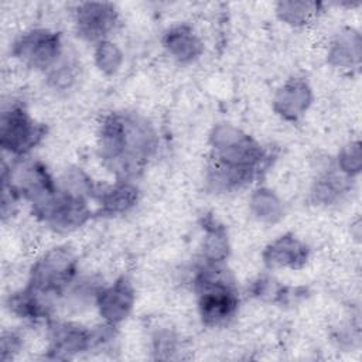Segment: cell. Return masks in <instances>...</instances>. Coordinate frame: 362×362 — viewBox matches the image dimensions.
Masks as SVG:
<instances>
[{"mask_svg": "<svg viewBox=\"0 0 362 362\" xmlns=\"http://www.w3.org/2000/svg\"><path fill=\"white\" fill-rule=\"evenodd\" d=\"M98 156L116 180H133L144 171L158 150V134L143 115L115 110L98 126Z\"/></svg>", "mask_w": 362, "mask_h": 362, "instance_id": "obj_1", "label": "cell"}, {"mask_svg": "<svg viewBox=\"0 0 362 362\" xmlns=\"http://www.w3.org/2000/svg\"><path fill=\"white\" fill-rule=\"evenodd\" d=\"M191 286L199 321L206 328L226 327L238 315L240 296L225 263L202 260L192 273Z\"/></svg>", "mask_w": 362, "mask_h": 362, "instance_id": "obj_2", "label": "cell"}, {"mask_svg": "<svg viewBox=\"0 0 362 362\" xmlns=\"http://www.w3.org/2000/svg\"><path fill=\"white\" fill-rule=\"evenodd\" d=\"M78 276L79 263L74 250L68 246H54L34 260L24 288L51 321L54 311Z\"/></svg>", "mask_w": 362, "mask_h": 362, "instance_id": "obj_3", "label": "cell"}, {"mask_svg": "<svg viewBox=\"0 0 362 362\" xmlns=\"http://www.w3.org/2000/svg\"><path fill=\"white\" fill-rule=\"evenodd\" d=\"M209 160L222 165L259 175L267 160L263 146L230 123H218L209 133Z\"/></svg>", "mask_w": 362, "mask_h": 362, "instance_id": "obj_4", "label": "cell"}, {"mask_svg": "<svg viewBox=\"0 0 362 362\" xmlns=\"http://www.w3.org/2000/svg\"><path fill=\"white\" fill-rule=\"evenodd\" d=\"M93 199L61 187L57 181V188L42 199L30 205L33 216L52 229L54 232L66 233L85 225L93 209Z\"/></svg>", "mask_w": 362, "mask_h": 362, "instance_id": "obj_5", "label": "cell"}, {"mask_svg": "<svg viewBox=\"0 0 362 362\" xmlns=\"http://www.w3.org/2000/svg\"><path fill=\"white\" fill-rule=\"evenodd\" d=\"M47 127L37 122L21 102L3 105L0 113V147L10 158H24L44 140Z\"/></svg>", "mask_w": 362, "mask_h": 362, "instance_id": "obj_6", "label": "cell"}, {"mask_svg": "<svg viewBox=\"0 0 362 362\" xmlns=\"http://www.w3.org/2000/svg\"><path fill=\"white\" fill-rule=\"evenodd\" d=\"M11 57L23 66L48 72L66 52L62 35L47 27H33L24 30L11 42Z\"/></svg>", "mask_w": 362, "mask_h": 362, "instance_id": "obj_7", "label": "cell"}, {"mask_svg": "<svg viewBox=\"0 0 362 362\" xmlns=\"http://www.w3.org/2000/svg\"><path fill=\"white\" fill-rule=\"evenodd\" d=\"M76 35L90 44L110 38L117 23L119 10L109 1H82L72 11Z\"/></svg>", "mask_w": 362, "mask_h": 362, "instance_id": "obj_8", "label": "cell"}, {"mask_svg": "<svg viewBox=\"0 0 362 362\" xmlns=\"http://www.w3.org/2000/svg\"><path fill=\"white\" fill-rule=\"evenodd\" d=\"M92 349V328L75 321H49L47 358L57 361L74 359Z\"/></svg>", "mask_w": 362, "mask_h": 362, "instance_id": "obj_9", "label": "cell"}, {"mask_svg": "<svg viewBox=\"0 0 362 362\" xmlns=\"http://www.w3.org/2000/svg\"><path fill=\"white\" fill-rule=\"evenodd\" d=\"M134 304L136 290L133 283L126 276H119L100 287L93 307L102 322L119 327L130 317Z\"/></svg>", "mask_w": 362, "mask_h": 362, "instance_id": "obj_10", "label": "cell"}, {"mask_svg": "<svg viewBox=\"0 0 362 362\" xmlns=\"http://www.w3.org/2000/svg\"><path fill=\"white\" fill-rule=\"evenodd\" d=\"M310 246L293 232H286L270 240L263 252V264L270 270H298L310 259Z\"/></svg>", "mask_w": 362, "mask_h": 362, "instance_id": "obj_11", "label": "cell"}, {"mask_svg": "<svg viewBox=\"0 0 362 362\" xmlns=\"http://www.w3.org/2000/svg\"><path fill=\"white\" fill-rule=\"evenodd\" d=\"M165 54L178 65H191L204 55V40L188 23H175L161 35Z\"/></svg>", "mask_w": 362, "mask_h": 362, "instance_id": "obj_12", "label": "cell"}, {"mask_svg": "<svg viewBox=\"0 0 362 362\" xmlns=\"http://www.w3.org/2000/svg\"><path fill=\"white\" fill-rule=\"evenodd\" d=\"M314 93L304 78H290L274 92L272 106L274 113L286 122H298L311 107Z\"/></svg>", "mask_w": 362, "mask_h": 362, "instance_id": "obj_13", "label": "cell"}, {"mask_svg": "<svg viewBox=\"0 0 362 362\" xmlns=\"http://www.w3.org/2000/svg\"><path fill=\"white\" fill-rule=\"evenodd\" d=\"M140 199V189L133 180H116L113 184L98 188L95 202L98 214L103 216H119L132 211Z\"/></svg>", "mask_w": 362, "mask_h": 362, "instance_id": "obj_14", "label": "cell"}, {"mask_svg": "<svg viewBox=\"0 0 362 362\" xmlns=\"http://www.w3.org/2000/svg\"><path fill=\"white\" fill-rule=\"evenodd\" d=\"M352 178L341 173L335 164L329 165L321 171L313 182L311 199L315 205L331 206L344 199V197L351 191Z\"/></svg>", "mask_w": 362, "mask_h": 362, "instance_id": "obj_15", "label": "cell"}, {"mask_svg": "<svg viewBox=\"0 0 362 362\" xmlns=\"http://www.w3.org/2000/svg\"><path fill=\"white\" fill-rule=\"evenodd\" d=\"M327 61L341 71L358 69L361 62V35L352 28L339 31L329 42Z\"/></svg>", "mask_w": 362, "mask_h": 362, "instance_id": "obj_16", "label": "cell"}, {"mask_svg": "<svg viewBox=\"0 0 362 362\" xmlns=\"http://www.w3.org/2000/svg\"><path fill=\"white\" fill-rule=\"evenodd\" d=\"M247 204L252 218L264 225L279 223L286 214V205L280 195L267 187L253 189Z\"/></svg>", "mask_w": 362, "mask_h": 362, "instance_id": "obj_17", "label": "cell"}, {"mask_svg": "<svg viewBox=\"0 0 362 362\" xmlns=\"http://www.w3.org/2000/svg\"><path fill=\"white\" fill-rule=\"evenodd\" d=\"M202 260L208 263H225L230 253L229 236L225 226L214 218H208L202 223Z\"/></svg>", "mask_w": 362, "mask_h": 362, "instance_id": "obj_18", "label": "cell"}, {"mask_svg": "<svg viewBox=\"0 0 362 362\" xmlns=\"http://www.w3.org/2000/svg\"><path fill=\"white\" fill-rule=\"evenodd\" d=\"M320 3L315 1H279L274 7L277 18L291 27H303L308 24L320 11Z\"/></svg>", "mask_w": 362, "mask_h": 362, "instance_id": "obj_19", "label": "cell"}, {"mask_svg": "<svg viewBox=\"0 0 362 362\" xmlns=\"http://www.w3.org/2000/svg\"><path fill=\"white\" fill-rule=\"evenodd\" d=\"M93 64L103 75H116L124 64L123 49L112 38L103 40L93 45Z\"/></svg>", "mask_w": 362, "mask_h": 362, "instance_id": "obj_20", "label": "cell"}, {"mask_svg": "<svg viewBox=\"0 0 362 362\" xmlns=\"http://www.w3.org/2000/svg\"><path fill=\"white\" fill-rule=\"evenodd\" d=\"M44 75L48 88L55 92H64L75 85L79 75V66L78 62L65 52L64 57Z\"/></svg>", "mask_w": 362, "mask_h": 362, "instance_id": "obj_21", "label": "cell"}, {"mask_svg": "<svg viewBox=\"0 0 362 362\" xmlns=\"http://www.w3.org/2000/svg\"><path fill=\"white\" fill-rule=\"evenodd\" d=\"M286 287L283 286L277 279H274L272 274H260L257 276L250 287L249 291L250 294L260 300V301H266V303H274V304H283L284 300V293H286Z\"/></svg>", "mask_w": 362, "mask_h": 362, "instance_id": "obj_22", "label": "cell"}, {"mask_svg": "<svg viewBox=\"0 0 362 362\" xmlns=\"http://www.w3.org/2000/svg\"><path fill=\"white\" fill-rule=\"evenodd\" d=\"M335 167L344 173L349 178H355L359 175L362 168V151L361 143L358 140L346 143L339 151L335 158Z\"/></svg>", "mask_w": 362, "mask_h": 362, "instance_id": "obj_23", "label": "cell"}, {"mask_svg": "<svg viewBox=\"0 0 362 362\" xmlns=\"http://www.w3.org/2000/svg\"><path fill=\"white\" fill-rule=\"evenodd\" d=\"M150 348L154 354V358L173 359L180 352L181 344L178 335L174 331L168 328H160L151 335Z\"/></svg>", "mask_w": 362, "mask_h": 362, "instance_id": "obj_24", "label": "cell"}, {"mask_svg": "<svg viewBox=\"0 0 362 362\" xmlns=\"http://www.w3.org/2000/svg\"><path fill=\"white\" fill-rule=\"evenodd\" d=\"M24 338L18 331H3L0 338V359L3 362L14 359L23 349Z\"/></svg>", "mask_w": 362, "mask_h": 362, "instance_id": "obj_25", "label": "cell"}]
</instances>
